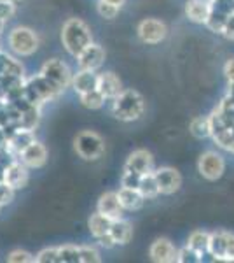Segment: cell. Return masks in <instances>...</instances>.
Instances as JSON below:
<instances>
[{
  "label": "cell",
  "instance_id": "f1b7e54d",
  "mask_svg": "<svg viewBox=\"0 0 234 263\" xmlns=\"http://www.w3.org/2000/svg\"><path fill=\"white\" fill-rule=\"evenodd\" d=\"M37 263H59V249L58 248H46L37 253Z\"/></svg>",
  "mask_w": 234,
  "mask_h": 263
},
{
  "label": "cell",
  "instance_id": "8d00e7d4",
  "mask_svg": "<svg viewBox=\"0 0 234 263\" xmlns=\"http://www.w3.org/2000/svg\"><path fill=\"white\" fill-rule=\"evenodd\" d=\"M105 2L114 4V6H117V7H122V6H124V2H126V0H105Z\"/></svg>",
  "mask_w": 234,
  "mask_h": 263
},
{
  "label": "cell",
  "instance_id": "9a60e30c",
  "mask_svg": "<svg viewBox=\"0 0 234 263\" xmlns=\"http://www.w3.org/2000/svg\"><path fill=\"white\" fill-rule=\"evenodd\" d=\"M185 14L193 23L206 25L211 14V0H189L185 6Z\"/></svg>",
  "mask_w": 234,
  "mask_h": 263
},
{
  "label": "cell",
  "instance_id": "74e56055",
  "mask_svg": "<svg viewBox=\"0 0 234 263\" xmlns=\"http://www.w3.org/2000/svg\"><path fill=\"white\" fill-rule=\"evenodd\" d=\"M4 23H6V20H2V18H0V32H2V27H4Z\"/></svg>",
  "mask_w": 234,
  "mask_h": 263
},
{
  "label": "cell",
  "instance_id": "7c38bea8",
  "mask_svg": "<svg viewBox=\"0 0 234 263\" xmlns=\"http://www.w3.org/2000/svg\"><path fill=\"white\" fill-rule=\"evenodd\" d=\"M19 156L21 162L27 165L28 168H40L48 162V149H46L44 144L33 141L19 153Z\"/></svg>",
  "mask_w": 234,
  "mask_h": 263
},
{
  "label": "cell",
  "instance_id": "d590c367",
  "mask_svg": "<svg viewBox=\"0 0 234 263\" xmlns=\"http://www.w3.org/2000/svg\"><path fill=\"white\" fill-rule=\"evenodd\" d=\"M98 242L103 246V248H107V249H110V248H114V246H116V242H114V239H112V235H110V233H107V235H103V237H100V239H98Z\"/></svg>",
  "mask_w": 234,
  "mask_h": 263
},
{
  "label": "cell",
  "instance_id": "d4e9b609",
  "mask_svg": "<svg viewBox=\"0 0 234 263\" xmlns=\"http://www.w3.org/2000/svg\"><path fill=\"white\" fill-rule=\"evenodd\" d=\"M79 99H80V104H82L86 109H91V111L101 109V107H103V104H105V100H107L100 93V90H93V91H88V93H80Z\"/></svg>",
  "mask_w": 234,
  "mask_h": 263
},
{
  "label": "cell",
  "instance_id": "4316f807",
  "mask_svg": "<svg viewBox=\"0 0 234 263\" xmlns=\"http://www.w3.org/2000/svg\"><path fill=\"white\" fill-rule=\"evenodd\" d=\"M79 254H80V263H100L101 256L98 253L96 248L93 246H79Z\"/></svg>",
  "mask_w": 234,
  "mask_h": 263
},
{
  "label": "cell",
  "instance_id": "e575fe53",
  "mask_svg": "<svg viewBox=\"0 0 234 263\" xmlns=\"http://www.w3.org/2000/svg\"><path fill=\"white\" fill-rule=\"evenodd\" d=\"M224 74H225V78L229 79V83H232V84H234V58H231V60H227V63H225Z\"/></svg>",
  "mask_w": 234,
  "mask_h": 263
},
{
  "label": "cell",
  "instance_id": "ab89813d",
  "mask_svg": "<svg viewBox=\"0 0 234 263\" xmlns=\"http://www.w3.org/2000/svg\"><path fill=\"white\" fill-rule=\"evenodd\" d=\"M0 207H2V203H0Z\"/></svg>",
  "mask_w": 234,
  "mask_h": 263
},
{
  "label": "cell",
  "instance_id": "603a6c76",
  "mask_svg": "<svg viewBox=\"0 0 234 263\" xmlns=\"http://www.w3.org/2000/svg\"><path fill=\"white\" fill-rule=\"evenodd\" d=\"M138 192L143 195L145 200H152V198H156L157 195H161L159 184H157V181H156L154 172H148V174H145V176L140 177Z\"/></svg>",
  "mask_w": 234,
  "mask_h": 263
},
{
  "label": "cell",
  "instance_id": "9c48e42d",
  "mask_svg": "<svg viewBox=\"0 0 234 263\" xmlns=\"http://www.w3.org/2000/svg\"><path fill=\"white\" fill-rule=\"evenodd\" d=\"M148 258L156 263H173L178 260V249L169 239L159 237L148 248Z\"/></svg>",
  "mask_w": 234,
  "mask_h": 263
},
{
  "label": "cell",
  "instance_id": "277c9868",
  "mask_svg": "<svg viewBox=\"0 0 234 263\" xmlns=\"http://www.w3.org/2000/svg\"><path fill=\"white\" fill-rule=\"evenodd\" d=\"M9 48L19 57H30L39 49V35L28 27H16L9 33Z\"/></svg>",
  "mask_w": 234,
  "mask_h": 263
},
{
  "label": "cell",
  "instance_id": "836d02e7",
  "mask_svg": "<svg viewBox=\"0 0 234 263\" xmlns=\"http://www.w3.org/2000/svg\"><path fill=\"white\" fill-rule=\"evenodd\" d=\"M14 12H16V4L4 2V0H0V18L7 21L12 14H14Z\"/></svg>",
  "mask_w": 234,
  "mask_h": 263
},
{
  "label": "cell",
  "instance_id": "6da1fadb",
  "mask_svg": "<svg viewBox=\"0 0 234 263\" xmlns=\"http://www.w3.org/2000/svg\"><path fill=\"white\" fill-rule=\"evenodd\" d=\"M61 42L67 53L77 58L89 44H93L91 28L79 18H70L61 28Z\"/></svg>",
  "mask_w": 234,
  "mask_h": 263
},
{
  "label": "cell",
  "instance_id": "8fae6325",
  "mask_svg": "<svg viewBox=\"0 0 234 263\" xmlns=\"http://www.w3.org/2000/svg\"><path fill=\"white\" fill-rule=\"evenodd\" d=\"M103 62H105V49L101 48L100 44H95V42L89 44L77 57V65H79V69H82V70L96 72L103 65Z\"/></svg>",
  "mask_w": 234,
  "mask_h": 263
},
{
  "label": "cell",
  "instance_id": "1f68e13d",
  "mask_svg": "<svg viewBox=\"0 0 234 263\" xmlns=\"http://www.w3.org/2000/svg\"><path fill=\"white\" fill-rule=\"evenodd\" d=\"M14 192L16 190H12L9 184H6V182H0V203L2 205H7V203L12 202V198H14Z\"/></svg>",
  "mask_w": 234,
  "mask_h": 263
},
{
  "label": "cell",
  "instance_id": "f35d334b",
  "mask_svg": "<svg viewBox=\"0 0 234 263\" xmlns=\"http://www.w3.org/2000/svg\"><path fill=\"white\" fill-rule=\"evenodd\" d=\"M4 2H11V4H18L19 0H4Z\"/></svg>",
  "mask_w": 234,
  "mask_h": 263
},
{
  "label": "cell",
  "instance_id": "d6986e66",
  "mask_svg": "<svg viewBox=\"0 0 234 263\" xmlns=\"http://www.w3.org/2000/svg\"><path fill=\"white\" fill-rule=\"evenodd\" d=\"M110 235H112L116 246H126L133 239V227H131L130 221H126L122 218L116 219V221H112V227H110Z\"/></svg>",
  "mask_w": 234,
  "mask_h": 263
},
{
  "label": "cell",
  "instance_id": "8992f818",
  "mask_svg": "<svg viewBox=\"0 0 234 263\" xmlns=\"http://www.w3.org/2000/svg\"><path fill=\"white\" fill-rule=\"evenodd\" d=\"M137 33L143 44L156 46V44H161V42L168 37V27H166V23L161 20L147 18L138 23Z\"/></svg>",
  "mask_w": 234,
  "mask_h": 263
},
{
  "label": "cell",
  "instance_id": "7a4b0ae2",
  "mask_svg": "<svg viewBox=\"0 0 234 263\" xmlns=\"http://www.w3.org/2000/svg\"><path fill=\"white\" fill-rule=\"evenodd\" d=\"M145 111V100L137 90H122L114 99L112 114L119 121H137Z\"/></svg>",
  "mask_w": 234,
  "mask_h": 263
},
{
  "label": "cell",
  "instance_id": "5bb4252c",
  "mask_svg": "<svg viewBox=\"0 0 234 263\" xmlns=\"http://www.w3.org/2000/svg\"><path fill=\"white\" fill-rule=\"evenodd\" d=\"M2 181L9 184L12 190H21L28 184V167L23 162H12L6 167L2 174Z\"/></svg>",
  "mask_w": 234,
  "mask_h": 263
},
{
  "label": "cell",
  "instance_id": "44dd1931",
  "mask_svg": "<svg viewBox=\"0 0 234 263\" xmlns=\"http://www.w3.org/2000/svg\"><path fill=\"white\" fill-rule=\"evenodd\" d=\"M110 227H112V219L103 216L101 213H98V211L95 214H91V218L88 219V228L96 240L100 239V237L110 233Z\"/></svg>",
  "mask_w": 234,
  "mask_h": 263
},
{
  "label": "cell",
  "instance_id": "ba28073f",
  "mask_svg": "<svg viewBox=\"0 0 234 263\" xmlns=\"http://www.w3.org/2000/svg\"><path fill=\"white\" fill-rule=\"evenodd\" d=\"M154 171L156 168H154V156H152V153L147 149H135L126 158L124 171L122 172H133L137 176H145V174Z\"/></svg>",
  "mask_w": 234,
  "mask_h": 263
},
{
  "label": "cell",
  "instance_id": "3957f363",
  "mask_svg": "<svg viewBox=\"0 0 234 263\" xmlns=\"http://www.w3.org/2000/svg\"><path fill=\"white\" fill-rule=\"evenodd\" d=\"M74 149L82 160H86V162H95V160L103 156L105 142H103V139H101V135H98L96 132L84 130L75 135Z\"/></svg>",
  "mask_w": 234,
  "mask_h": 263
},
{
  "label": "cell",
  "instance_id": "2e32d148",
  "mask_svg": "<svg viewBox=\"0 0 234 263\" xmlns=\"http://www.w3.org/2000/svg\"><path fill=\"white\" fill-rule=\"evenodd\" d=\"M98 90L107 100H114L122 91V83L114 72H103L98 76Z\"/></svg>",
  "mask_w": 234,
  "mask_h": 263
},
{
  "label": "cell",
  "instance_id": "4dcf8cb0",
  "mask_svg": "<svg viewBox=\"0 0 234 263\" xmlns=\"http://www.w3.org/2000/svg\"><path fill=\"white\" fill-rule=\"evenodd\" d=\"M177 261H180V263H187V261H203V256H199L198 253L196 251H193V249L190 248H185L184 249H180V251H178V260Z\"/></svg>",
  "mask_w": 234,
  "mask_h": 263
},
{
  "label": "cell",
  "instance_id": "d6a6232c",
  "mask_svg": "<svg viewBox=\"0 0 234 263\" xmlns=\"http://www.w3.org/2000/svg\"><path fill=\"white\" fill-rule=\"evenodd\" d=\"M140 177L142 176H137V174H133V172H122L121 186H124V188H138Z\"/></svg>",
  "mask_w": 234,
  "mask_h": 263
},
{
  "label": "cell",
  "instance_id": "f546056e",
  "mask_svg": "<svg viewBox=\"0 0 234 263\" xmlns=\"http://www.w3.org/2000/svg\"><path fill=\"white\" fill-rule=\"evenodd\" d=\"M7 261L9 263H33L35 261V256L30 254L25 249H12V251L7 254Z\"/></svg>",
  "mask_w": 234,
  "mask_h": 263
},
{
  "label": "cell",
  "instance_id": "484cf974",
  "mask_svg": "<svg viewBox=\"0 0 234 263\" xmlns=\"http://www.w3.org/2000/svg\"><path fill=\"white\" fill-rule=\"evenodd\" d=\"M59 249V263H80L79 246H61Z\"/></svg>",
  "mask_w": 234,
  "mask_h": 263
},
{
  "label": "cell",
  "instance_id": "e0dca14e",
  "mask_svg": "<svg viewBox=\"0 0 234 263\" xmlns=\"http://www.w3.org/2000/svg\"><path fill=\"white\" fill-rule=\"evenodd\" d=\"M72 88L75 93H88L93 90H98V74L93 70H82L79 69L77 74L72 79Z\"/></svg>",
  "mask_w": 234,
  "mask_h": 263
},
{
  "label": "cell",
  "instance_id": "30bf717a",
  "mask_svg": "<svg viewBox=\"0 0 234 263\" xmlns=\"http://www.w3.org/2000/svg\"><path fill=\"white\" fill-rule=\"evenodd\" d=\"M156 181L159 184L161 195H173L180 190L182 186V176L177 168L172 167H161L154 171Z\"/></svg>",
  "mask_w": 234,
  "mask_h": 263
},
{
  "label": "cell",
  "instance_id": "cb8c5ba5",
  "mask_svg": "<svg viewBox=\"0 0 234 263\" xmlns=\"http://www.w3.org/2000/svg\"><path fill=\"white\" fill-rule=\"evenodd\" d=\"M189 130H190V134H193L196 139L210 137V135H211V121H210V118H206V116L194 118V120L190 121V125H189Z\"/></svg>",
  "mask_w": 234,
  "mask_h": 263
},
{
  "label": "cell",
  "instance_id": "52a82bcc",
  "mask_svg": "<svg viewBox=\"0 0 234 263\" xmlns=\"http://www.w3.org/2000/svg\"><path fill=\"white\" fill-rule=\"evenodd\" d=\"M198 171L206 181H219L225 172V162L217 151H205L198 160Z\"/></svg>",
  "mask_w": 234,
  "mask_h": 263
},
{
  "label": "cell",
  "instance_id": "83f0119b",
  "mask_svg": "<svg viewBox=\"0 0 234 263\" xmlns=\"http://www.w3.org/2000/svg\"><path fill=\"white\" fill-rule=\"evenodd\" d=\"M96 11H98V14H100L101 18H105V20H114V18H116V16L119 14L121 7L114 6V4L105 2V0H98Z\"/></svg>",
  "mask_w": 234,
  "mask_h": 263
},
{
  "label": "cell",
  "instance_id": "5b68a950",
  "mask_svg": "<svg viewBox=\"0 0 234 263\" xmlns=\"http://www.w3.org/2000/svg\"><path fill=\"white\" fill-rule=\"evenodd\" d=\"M40 76L46 78L51 84L58 88V90H65V88L72 86V79H74V74L70 72L69 65L65 62L58 60V58H53V60H48L42 65L40 69Z\"/></svg>",
  "mask_w": 234,
  "mask_h": 263
},
{
  "label": "cell",
  "instance_id": "4fadbf2b",
  "mask_svg": "<svg viewBox=\"0 0 234 263\" xmlns=\"http://www.w3.org/2000/svg\"><path fill=\"white\" fill-rule=\"evenodd\" d=\"M96 211L98 213H101L103 216H107V218H110L112 221L121 219L124 209H122V205H121V200H119L117 192H107V193L101 195V197L98 198Z\"/></svg>",
  "mask_w": 234,
  "mask_h": 263
},
{
  "label": "cell",
  "instance_id": "ffe728a7",
  "mask_svg": "<svg viewBox=\"0 0 234 263\" xmlns=\"http://www.w3.org/2000/svg\"><path fill=\"white\" fill-rule=\"evenodd\" d=\"M208 253L214 256V260L225 261V256H227V232L210 233V246H208Z\"/></svg>",
  "mask_w": 234,
  "mask_h": 263
},
{
  "label": "cell",
  "instance_id": "7402d4cb",
  "mask_svg": "<svg viewBox=\"0 0 234 263\" xmlns=\"http://www.w3.org/2000/svg\"><path fill=\"white\" fill-rule=\"evenodd\" d=\"M208 246H210V233L196 230L189 235L187 240V248H190L193 251H196L199 256H205L208 253Z\"/></svg>",
  "mask_w": 234,
  "mask_h": 263
},
{
  "label": "cell",
  "instance_id": "ac0fdd59",
  "mask_svg": "<svg viewBox=\"0 0 234 263\" xmlns=\"http://www.w3.org/2000/svg\"><path fill=\"white\" fill-rule=\"evenodd\" d=\"M117 195L124 211H138L142 209L143 202H145V198L138 192V188H124V186H121Z\"/></svg>",
  "mask_w": 234,
  "mask_h": 263
}]
</instances>
